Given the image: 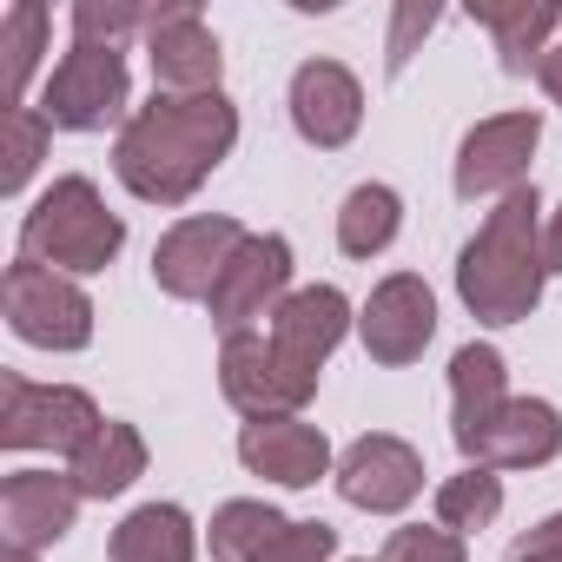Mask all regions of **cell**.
<instances>
[{
    "instance_id": "1",
    "label": "cell",
    "mask_w": 562,
    "mask_h": 562,
    "mask_svg": "<svg viewBox=\"0 0 562 562\" xmlns=\"http://www.w3.org/2000/svg\"><path fill=\"white\" fill-rule=\"evenodd\" d=\"M238 146V106L225 93H153L113 139V172L146 205H186Z\"/></svg>"
},
{
    "instance_id": "2",
    "label": "cell",
    "mask_w": 562,
    "mask_h": 562,
    "mask_svg": "<svg viewBox=\"0 0 562 562\" xmlns=\"http://www.w3.org/2000/svg\"><path fill=\"white\" fill-rule=\"evenodd\" d=\"M542 199L536 186H516L496 199V212L476 225V238L457 258V299L476 325H522L542 305Z\"/></svg>"
},
{
    "instance_id": "3",
    "label": "cell",
    "mask_w": 562,
    "mask_h": 562,
    "mask_svg": "<svg viewBox=\"0 0 562 562\" xmlns=\"http://www.w3.org/2000/svg\"><path fill=\"white\" fill-rule=\"evenodd\" d=\"M120 245H126V218L106 212L100 186L80 179V172L54 179V186L34 199V212L21 218V258H34V265H47V271H67V278L106 271V265L120 258Z\"/></svg>"
},
{
    "instance_id": "4",
    "label": "cell",
    "mask_w": 562,
    "mask_h": 562,
    "mask_svg": "<svg viewBox=\"0 0 562 562\" xmlns=\"http://www.w3.org/2000/svg\"><path fill=\"white\" fill-rule=\"evenodd\" d=\"M0 312L8 331L34 351H87L93 345V299L80 292V278L47 271L34 258H14L0 278Z\"/></svg>"
},
{
    "instance_id": "5",
    "label": "cell",
    "mask_w": 562,
    "mask_h": 562,
    "mask_svg": "<svg viewBox=\"0 0 562 562\" xmlns=\"http://www.w3.org/2000/svg\"><path fill=\"white\" fill-rule=\"evenodd\" d=\"M218 391L238 417L265 424V417H299L318 397V378L299 371L265 331H232L218 345Z\"/></svg>"
},
{
    "instance_id": "6",
    "label": "cell",
    "mask_w": 562,
    "mask_h": 562,
    "mask_svg": "<svg viewBox=\"0 0 562 562\" xmlns=\"http://www.w3.org/2000/svg\"><path fill=\"white\" fill-rule=\"evenodd\" d=\"M126 93H133L126 54H120V47L74 41L67 60H60V67L47 74V87H41V113H47V126H60V133H106V126L126 113ZM126 120H133V113H126Z\"/></svg>"
},
{
    "instance_id": "7",
    "label": "cell",
    "mask_w": 562,
    "mask_h": 562,
    "mask_svg": "<svg viewBox=\"0 0 562 562\" xmlns=\"http://www.w3.org/2000/svg\"><path fill=\"white\" fill-rule=\"evenodd\" d=\"M100 404L74 384H27L21 371L0 378V443L8 450H60L74 457L100 430Z\"/></svg>"
},
{
    "instance_id": "8",
    "label": "cell",
    "mask_w": 562,
    "mask_h": 562,
    "mask_svg": "<svg viewBox=\"0 0 562 562\" xmlns=\"http://www.w3.org/2000/svg\"><path fill=\"white\" fill-rule=\"evenodd\" d=\"M536 146H542V113L476 120L457 146V199H509L516 186H529Z\"/></svg>"
},
{
    "instance_id": "9",
    "label": "cell",
    "mask_w": 562,
    "mask_h": 562,
    "mask_svg": "<svg viewBox=\"0 0 562 562\" xmlns=\"http://www.w3.org/2000/svg\"><path fill=\"white\" fill-rule=\"evenodd\" d=\"M251 232L238 225V218H225V212H199V218H179L159 245H153V285L166 292V299H212V285L225 278V265H232V251L245 245Z\"/></svg>"
},
{
    "instance_id": "10",
    "label": "cell",
    "mask_w": 562,
    "mask_h": 562,
    "mask_svg": "<svg viewBox=\"0 0 562 562\" xmlns=\"http://www.w3.org/2000/svg\"><path fill=\"white\" fill-rule=\"evenodd\" d=\"M292 245L278 238V232H251L238 251H232V265H225V278L212 285V325L232 338V331H251V318H265V312H278L292 292Z\"/></svg>"
},
{
    "instance_id": "11",
    "label": "cell",
    "mask_w": 562,
    "mask_h": 562,
    "mask_svg": "<svg viewBox=\"0 0 562 562\" xmlns=\"http://www.w3.org/2000/svg\"><path fill=\"white\" fill-rule=\"evenodd\" d=\"M358 338H364V351H371V364H417L424 358V345L437 338V299H430V285L417 271H391L384 285L364 299V312H358Z\"/></svg>"
},
{
    "instance_id": "12",
    "label": "cell",
    "mask_w": 562,
    "mask_h": 562,
    "mask_svg": "<svg viewBox=\"0 0 562 562\" xmlns=\"http://www.w3.org/2000/svg\"><path fill=\"white\" fill-rule=\"evenodd\" d=\"M146 60H153L159 93H218V74H225L218 34L205 27V14L192 8V0L153 8V27H146Z\"/></svg>"
},
{
    "instance_id": "13",
    "label": "cell",
    "mask_w": 562,
    "mask_h": 562,
    "mask_svg": "<svg viewBox=\"0 0 562 562\" xmlns=\"http://www.w3.org/2000/svg\"><path fill=\"white\" fill-rule=\"evenodd\" d=\"M417 490H424V457L404 437H391V430H371V437H358L338 457V496L351 509L397 516V509L417 503Z\"/></svg>"
},
{
    "instance_id": "14",
    "label": "cell",
    "mask_w": 562,
    "mask_h": 562,
    "mask_svg": "<svg viewBox=\"0 0 562 562\" xmlns=\"http://www.w3.org/2000/svg\"><path fill=\"white\" fill-rule=\"evenodd\" d=\"M292 126L318 153L351 146L358 126H364V87H358V74L338 67V60H305L292 74Z\"/></svg>"
},
{
    "instance_id": "15",
    "label": "cell",
    "mask_w": 562,
    "mask_h": 562,
    "mask_svg": "<svg viewBox=\"0 0 562 562\" xmlns=\"http://www.w3.org/2000/svg\"><path fill=\"white\" fill-rule=\"evenodd\" d=\"M470 463L483 470H536V463H555L562 457V411L542 404V397H509L476 437L457 443Z\"/></svg>"
},
{
    "instance_id": "16",
    "label": "cell",
    "mask_w": 562,
    "mask_h": 562,
    "mask_svg": "<svg viewBox=\"0 0 562 562\" xmlns=\"http://www.w3.org/2000/svg\"><path fill=\"white\" fill-rule=\"evenodd\" d=\"M80 483L60 476V470H14L8 483H0V536H8V549H47L74 529L80 516Z\"/></svg>"
},
{
    "instance_id": "17",
    "label": "cell",
    "mask_w": 562,
    "mask_h": 562,
    "mask_svg": "<svg viewBox=\"0 0 562 562\" xmlns=\"http://www.w3.org/2000/svg\"><path fill=\"white\" fill-rule=\"evenodd\" d=\"M238 463L265 483H285V490H312L318 476H331V443L318 424L305 417H265L238 430Z\"/></svg>"
},
{
    "instance_id": "18",
    "label": "cell",
    "mask_w": 562,
    "mask_h": 562,
    "mask_svg": "<svg viewBox=\"0 0 562 562\" xmlns=\"http://www.w3.org/2000/svg\"><path fill=\"white\" fill-rule=\"evenodd\" d=\"M345 331H351V299L338 285H305L271 312V345L312 378H325V358L345 345Z\"/></svg>"
},
{
    "instance_id": "19",
    "label": "cell",
    "mask_w": 562,
    "mask_h": 562,
    "mask_svg": "<svg viewBox=\"0 0 562 562\" xmlns=\"http://www.w3.org/2000/svg\"><path fill=\"white\" fill-rule=\"evenodd\" d=\"M476 27H490L503 74H536V60L549 54V34L562 27V0H476Z\"/></svg>"
},
{
    "instance_id": "20",
    "label": "cell",
    "mask_w": 562,
    "mask_h": 562,
    "mask_svg": "<svg viewBox=\"0 0 562 562\" xmlns=\"http://www.w3.org/2000/svg\"><path fill=\"white\" fill-rule=\"evenodd\" d=\"M67 476L80 483L87 503H106V496H120V490H133V483L146 476V437H139L133 424L106 417V424L74 450V470H67Z\"/></svg>"
},
{
    "instance_id": "21",
    "label": "cell",
    "mask_w": 562,
    "mask_h": 562,
    "mask_svg": "<svg viewBox=\"0 0 562 562\" xmlns=\"http://www.w3.org/2000/svg\"><path fill=\"white\" fill-rule=\"evenodd\" d=\"M509 404V378H503V351L496 345H463L450 358V437H476L496 411Z\"/></svg>"
},
{
    "instance_id": "22",
    "label": "cell",
    "mask_w": 562,
    "mask_h": 562,
    "mask_svg": "<svg viewBox=\"0 0 562 562\" xmlns=\"http://www.w3.org/2000/svg\"><path fill=\"white\" fill-rule=\"evenodd\" d=\"M192 555H199V536L179 503H139L113 529V562H192Z\"/></svg>"
},
{
    "instance_id": "23",
    "label": "cell",
    "mask_w": 562,
    "mask_h": 562,
    "mask_svg": "<svg viewBox=\"0 0 562 562\" xmlns=\"http://www.w3.org/2000/svg\"><path fill=\"white\" fill-rule=\"evenodd\" d=\"M397 225H404V199H397L391 186L364 179V186H351L345 205H338V251H345V258H378V251L397 238Z\"/></svg>"
},
{
    "instance_id": "24",
    "label": "cell",
    "mask_w": 562,
    "mask_h": 562,
    "mask_svg": "<svg viewBox=\"0 0 562 562\" xmlns=\"http://www.w3.org/2000/svg\"><path fill=\"white\" fill-rule=\"evenodd\" d=\"M285 529H292V516H278L271 503L232 496V503L212 509V555H218V562H258Z\"/></svg>"
},
{
    "instance_id": "25",
    "label": "cell",
    "mask_w": 562,
    "mask_h": 562,
    "mask_svg": "<svg viewBox=\"0 0 562 562\" xmlns=\"http://www.w3.org/2000/svg\"><path fill=\"white\" fill-rule=\"evenodd\" d=\"M47 8L41 0H14L8 14H0V93H8V106H21L41 54H47Z\"/></svg>"
},
{
    "instance_id": "26",
    "label": "cell",
    "mask_w": 562,
    "mask_h": 562,
    "mask_svg": "<svg viewBox=\"0 0 562 562\" xmlns=\"http://www.w3.org/2000/svg\"><path fill=\"white\" fill-rule=\"evenodd\" d=\"M496 516H503V476H496V470L470 463V470H457V476L437 483V522H443L450 536L490 529Z\"/></svg>"
},
{
    "instance_id": "27",
    "label": "cell",
    "mask_w": 562,
    "mask_h": 562,
    "mask_svg": "<svg viewBox=\"0 0 562 562\" xmlns=\"http://www.w3.org/2000/svg\"><path fill=\"white\" fill-rule=\"evenodd\" d=\"M47 139H54V126H47V113L41 106H8L0 113V192H21L27 179H34V166L47 159Z\"/></svg>"
},
{
    "instance_id": "28",
    "label": "cell",
    "mask_w": 562,
    "mask_h": 562,
    "mask_svg": "<svg viewBox=\"0 0 562 562\" xmlns=\"http://www.w3.org/2000/svg\"><path fill=\"white\" fill-rule=\"evenodd\" d=\"M153 27V8H133V0H80L74 8V41H93V47H120L126 34H146Z\"/></svg>"
},
{
    "instance_id": "29",
    "label": "cell",
    "mask_w": 562,
    "mask_h": 562,
    "mask_svg": "<svg viewBox=\"0 0 562 562\" xmlns=\"http://www.w3.org/2000/svg\"><path fill=\"white\" fill-rule=\"evenodd\" d=\"M378 562H470V555H463V536H450L443 522H430V529L411 522V529H391Z\"/></svg>"
},
{
    "instance_id": "30",
    "label": "cell",
    "mask_w": 562,
    "mask_h": 562,
    "mask_svg": "<svg viewBox=\"0 0 562 562\" xmlns=\"http://www.w3.org/2000/svg\"><path fill=\"white\" fill-rule=\"evenodd\" d=\"M338 555V529L331 522H292L258 562H331Z\"/></svg>"
},
{
    "instance_id": "31",
    "label": "cell",
    "mask_w": 562,
    "mask_h": 562,
    "mask_svg": "<svg viewBox=\"0 0 562 562\" xmlns=\"http://www.w3.org/2000/svg\"><path fill=\"white\" fill-rule=\"evenodd\" d=\"M430 27H437V8H397V21H391V54H384V60H391V74H404V67H411V47H417Z\"/></svg>"
},
{
    "instance_id": "32",
    "label": "cell",
    "mask_w": 562,
    "mask_h": 562,
    "mask_svg": "<svg viewBox=\"0 0 562 562\" xmlns=\"http://www.w3.org/2000/svg\"><path fill=\"white\" fill-rule=\"evenodd\" d=\"M516 555H562V509H555V516H542V522L516 542Z\"/></svg>"
},
{
    "instance_id": "33",
    "label": "cell",
    "mask_w": 562,
    "mask_h": 562,
    "mask_svg": "<svg viewBox=\"0 0 562 562\" xmlns=\"http://www.w3.org/2000/svg\"><path fill=\"white\" fill-rule=\"evenodd\" d=\"M536 80H542V93H549V100L562 106V41H555V47H549V54L536 60Z\"/></svg>"
},
{
    "instance_id": "34",
    "label": "cell",
    "mask_w": 562,
    "mask_h": 562,
    "mask_svg": "<svg viewBox=\"0 0 562 562\" xmlns=\"http://www.w3.org/2000/svg\"><path fill=\"white\" fill-rule=\"evenodd\" d=\"M542 265H549V271H562V205L542 218Z\"/></svg>"
},
{
    "instance_id": "35",
    "label": "cell",
    "mask_w": 562,
    "mask_h": 562,
    "mask_svg": "<svg viewBox=\"0 0 562 562\" xmlns=\"http://www.w3.org/2000/svg\"><path fill=\"white\" fill-rule=\"evenodd\" d=\"M0 562H41L34 549H8V555H0Z\"/></svg>"
},
{
    "instance_id": "36",
    "label": "cell",
    "mask_w": 562,
    "mask_h": 562,
    "mask_svg": "<svg viewBox=\"0 0 562 562\" xmlns=\"http://www.w3.org/2000/svg\"><path fill=\"white\" fill-rule=\"evenodd\" d=\"M516 562H562V555H516Z\"/></svg>"
}]
</instances>
